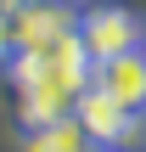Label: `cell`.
Wrapping results in <instances>:
<instances>
[{
	"label": "cell",
	"instance_id": "cell-3",
	"mask_svg": "<svg viewBox=\"0 0 146 152\" xmlns=\"http://www.w3.org/2000/svg\"><path fill=\"white\" fill-rule=\"evenodd\" d=\"M11 34H17V51H45V45L79 34V11L73 6H34V0H23L11 11Z\"/></svg>",
	"mask_w": 146,
	"mask_h": 152
},
{
	"label": "cell",
	"instance_id": "cell-2",
	"mask_svg": "<svg viewBox=\"0 0 146 152\" xmlns=\"http://www.w3.org/2000/svg\"><path fill=\"white\" fill-rule=\"evenodd\" d=\"M73 118L84 124V135H90V147H124V141H135L146 130V118L141 113H129L124 102H113L101 85H84L79 90V102H73Z\"/></svg>",
	"mask_w": 146,
	"mask_h": 152
},
{
	"label": "cell",
	"instance_id": "cell-4",
	"mask_svg": "<svg viewBox=\"0 0 146 152\" xmlns=\"http://www.w3.org/2000/svg\"><path fill=\"white\" fill-rule=\"evenodd\" d=\"M90 85H101L113 102H124L129 113L146 118V45L141 51H124V56H107L90 68Z\"/></svg>",
	"mask_w": 146,
	"mask_h": 152
},
{
	"label": "cell",
	"instance_id": "cell-1",
	"mask_svg": "<svg viewBox=\"0 0 146 152\" xmlns=\"http://www.w3.org/2000/svg\"><path fill=\"white\" fill-rule=\"evenodd\" d=\"M79 45L90 51V62L141 51V45H146V17L135 11V6H118V0L79 6Z\"/></svg>",
	"mask_w": 146,
	"mask_h": 152
},
{
	"label": "cell",
	"instance_id": "cell-7",
	"mask_svg": "<svg viewBox=\"0 0 146 152\" xmlns=\"http://www.w3.org/2000/svg\"><path fill=\"white\" fill-rule=\"evenodd\" d=\"M17 6H23V0H0V17H11V11H17Z\"/></svg>",
	"mask_w": 146,
	"mask_h": 152
},
{
	"label": "cell",
	"instance_id": "cell-6",
	"mask_svg": "<svg viewBox=\"0 0 146 152\" xmlns=\"http://www.w3.org/2000/svg\"><path fill=\"white\" fill-rule=\"evenodd\" d=\"M17 56V34H11V17H0V62Z\"/></svg>",
	"mask_w": 146,
	"mask_h": 152
},
{
	"label": "cell",
	"instance_id": "cell-8",
	"mask_svg": "<svg viewBox=\"0 0 146 152\" xmlns=\"http://www.w3.org/2000/svg\"><path fill=\"white\" fill-rule=\"evenodd\" d=\"M34 6H73V11H79V0H34Z\"/></svg>",
	"mask_w": 146,
	"mask_h": 152
},
{
	"label": "cell",
	"instance_id": "cell-5",
	"mask_svg": "<svg viewBox=\"0 0 146 152\" xmlns=\"http://www.w3.org/2000/svg\"><path fill=\"white\" fill-rule=\"evenodd\" d=\"M28 152H101V147H90L84 124H79V118L68 113V118H56V124L34 130V141H28Z\"/></svg>",
	"mask_w": 146,
	"mask_h": 152
}]
</instances>
